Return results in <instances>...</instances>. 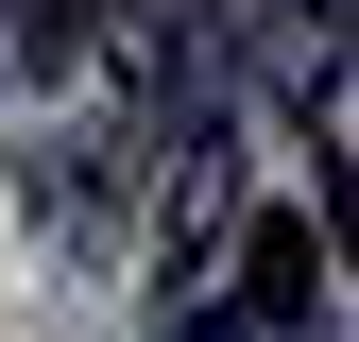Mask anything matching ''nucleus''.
<instances>
[{
	"mask_svg": "<svg viewBox=\"0 0 359 342\" xmlns=\"http://www.w3.org/2000/svg\"><path fill=\"white\" fill-rule=\"evenodd\" d=\"M0 34H18L34 69H69V52H86V0H0Z\"/></svg>",
	"mask_w": 359,
	"mask_h": 342,
	"instance_id": "f03ea898",
	"label": "nucleus"
},
{
	"mask_svg": "<svg viewBox=\"0 0 359 342\" xmlns=\"http://www.w3.org/2000/svg\"><path fill=\"white\" fill-rule=\"evenodd\" d=\"M222 325H325V240H308V223H257L240 240V308H222Z\"/></svg>",
	"mask_w": 359,
	"mask_h": 342,
	"instance_id": "f257e3e1",
	"label": "nucleus"
},
{
	"mask_svg": "<svg viewBox=\"0 0 359 342\" xmlns=\"http://www.w3.org/2000/svg\"><path fill=\"white\" fill-rule=\"evenodd\" d=\"M171 342H240V325H222V308H189V325H171Z\"/></svg>",
	"mask_w": 359,
	"mask_h": 342,
	"instance_id": "7ed1b4c3",
	"label": "nucleus"
}]
</instances>
